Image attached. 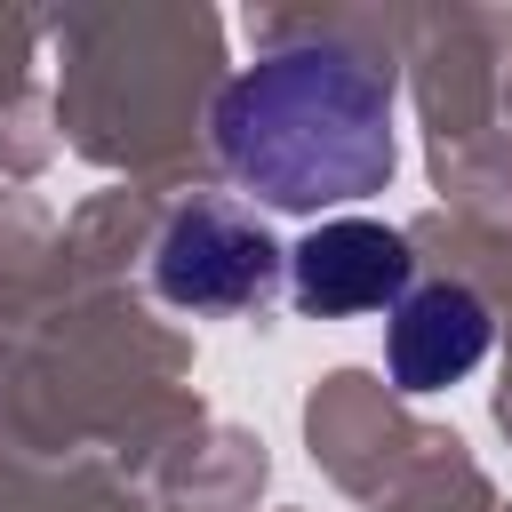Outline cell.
Returning <instances> with one entry per match:
<instances>
[{"label": "cell", "instance_id": "obj_1", "mask_svg": "<svg viewBox=\"0 0 512 512\" xmlns=\"http://www.w3.org/2000/svg\"><path fill=\"white\" fill-rule=\"evenodd\" d=\"M216 160L264 208L312 216L392 176V80L344 40H288L256 56L208 112Z\"/></svg>", "mask_w": 512, "mask_h": 512}, {"label": "cell", "instance_id": "obj_2", "mask_svg": "<svg viewBox=\"0 0 512 512\" xmlns=\"http://www.w3.org/2000/svg\"><path fill=\"white\" fill-rule=\"evenodd\" d=\"M272 272H280V248L224 200L176 208L152 248V288L184 312H240L272 288Z\"/></svg>", "mask_w": 512, "mask_h": 512}, {"label": "cell", "instance_id": "obj_3", "mask_svg": "<svg viewBox=\"0 0 512 512\" xmlns=\"http://www.w3.org/2000/svg\"><path fill=\"white\" fill-rule=\"evenodd\" d=\"M288 288L312 320H344V312H392L416 288V256L392 224L368 216H328L288 248Z\"/></svg>", "mask_w": 512, "mask_h": 512}, {"label": "cell", "instance_id": "obj_4", "mask_svg": "<svg viewBox=\"0 0 512 512\" xmlns=\"http://www.w3.org/2000/svg\"><path fill=\"white\" fill-rule=\"evenodd\" d=\"M488 304L456 280H424L392 304V328H384V360H392V384L400 392H440L456 376H472L488 360Z\"/></svg>", "mask_w": 512, "mask_h": 512}]
</instances>
